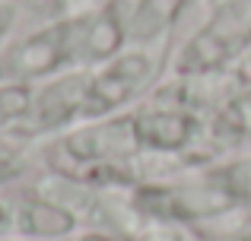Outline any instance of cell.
Returning <instances> with one entry per match:
<instances>
[{
  "label": "cell",
  "mask_w": 251,
  "mask_h": 241,
  "mask_svg": "<svg viewBox=\"0 0 251 241\" xmlns=\"http://www.w3.org/2000/svg\"><path fill=\"white\" fill-rule=\"evenodd\" d=\"M86 35V13L54 16L35 32L3 44L0 51V83H32L51 80L67 67H80Z\"/></svg>",
  "instance_id": "obj_1"
},
{
  "label": "cell",
  "mask_w": 251,
  "mask_h": 241,
  "mask_svg": "<svg viewBox=\"0 0 251 241\" xmlns=\"http://www.w3.org/2000/svg\"><path fill=\"white\" fill-rule=\"evenodd\" d=\"M251 48V0H223L210 19L184 42L175 70L181 76H210Z\"/></svg>",
  "instance_id": "obj_2"
},
{
  "label": "cell",
  "mask_w": 251,
  "mask_h": 241,
  "mask_svg": "<svg viewBox=\"0 0 251 241\" xmlns=\"http://www.w3.org/2000/svg\"><path fill=\"white\" fill-rule=\"evenodd\" d=\"M156 76V61L150 51L127 48L111 61L89 70V89H86L83 121H99L118 114L127 102H134Z\"/></svg>",
  "instance_id": "obj_3"
},
{
  "label": "cell",
  "mask_w": 251,
  "mask_h": 241,
  "mask_svg": "<svg viewBox=\"0 0 251 241\" xmlns=\"http://www.w3.org/2000/svg\"><path fill=\"white\" fill-rule=\"evenodd\" d=\"M61 149L67 153L70 162L83 168H102L115 172L127 159L140 153V136H137V121L130 114H111V118L86 121L83 127L70 130L61 140Z\"/></svg>",
  "instance_id": "obj_4"
},
{
  "label": "cell",
  "mask_w": 251,
  "mask_h": 241,
  "mask_svg": "<svg viewBox=\"0 0 251 241\" xmlns=\"http://www.w3.org/2000/svg\"><path fill=\"white\" fill-rule=\"evenodd\" d=\"M137 206L156 219L191 222V219H213L235 210V200L210 178L207 172L181 184H150L137 191Z\"/></svg>",
  "instance_id": "obj_5"
},
{
  "label": "cell",
  "mask_w": 251,
  "mask_h": 241,
  "mask_svg": "<svg viewBox=\"0 0 251 241\" xmlns=\"http://www.w3.org/2000/svg\"><path fill=\"white\" fill-rule=\"evenodd\" d=\"M86 89H89V70L51 76V83H45L32 95V108L23 118V130L25 133H51V130L70 127L74 121H80L86 108Z\"/></svg>",
  "instance_id": "obj_6"
},
{
  "label": "cell",
  "mask_w": 251,
  "mask_h": 241,
  "mask_svg": "<svg viewBox=\"0 0 251 241\" xmlns=\"http://www.w3.org/2000/svg\"><path fill=\"white\" fill-rule=\"evenodd\" d=\"M137 0H105L99 10L86 13V35L80 67H99L121 54L130 42V19H134Z\"/></svg>",
  "instance_id": "obj_7"
},
{
  "label": "cell",
  "mask_w": 251,
  "mask_h": 241,
  "mask_svg": "<svg viewBox=\"0 0 251 241\" xmlns=\"http://www.w3.org/2000/svg\"><path fill=\"white\" fill-rule=\"evenodd\" d=\"M134 121L140 146L153 153H181L197 140V130H201L194 114L178 105L143 108V111H134Z\"/></svg>",
  "instance_id": "obj_8"
},
{
  "label": "cell",
  "mask_w": 251,
  "mask_h": 241,
  "mask_svg": "<svg viewBox=\"0 0 251 241\" xmlns=\"http://www.w3.org/2000/svg\"><path fill=\"white\" fill-rule=\"evenodd\" d=\"M16 232L38 241H61L76 232V216L54 200L29 194L16 203Z\"/></svg>",
  "instance_id": "obj_9"
},
{
  "label": "cell",
  "mask_w": 251,
  "mask_h": 241,
  "mask_svg": "<svg viewBox=\"0 0 251 241\" xmlns=\"http://www.w3.org/2000/svg\"><path fill=\"white\" fill-rule=\"evenodd\" d=\"M188 3L191 0H137L134 19H130V42L150 44L156 38H162L181 19Z\"/></svg>",
  "instance_id": "obj_10"
},
{
  "label": "cell",
  "mask_w": 251,
  "mask_h": 241,
  "mask_svg": "<svg viewBox=\"0 0 251 241\" xmlns=\"http://www.w3.org/2000/svg\"><path fill=\"white\" fill-rule=\"evenodd\" d=\"M207 175L235 200V203H248L251 200V155L220 162V165L207 168Z\"/></svg>",
  "instance_id": "obj_11"
},
{
  "label": "cell",
  "mask_w": 251,
  "mask_h": 241,
  "mask_svg": "<svg viewBox=\"0 0 251 241\" xmlns=\"http://www.w3.org/2000/svg\"><path fill=\"white\" fill-rule=\"evenodd\" d=\"M32 95H35V89L25 83H0V130L23 124V118L32 108Z\"/></svg>",
  "instance_id": "obj_12"
},
{
  "label": "cell",
  "mask_w": 251,
  "mask_h": 241,
  "mask_svg": "<svg viewBox=\"0 0 251 241\" xmlns=\"http://www.w3.org/2000/svg\"><path fill=\"white\" fill-rule=\"evenodd\" d=\"M19 168H23V155H19V149L10 146V143H0V184L13 181L19 175Z\"/></svg>",
  "instance_id": "obj_13"
},
{
  "label": "cell",
  "mask_w": 251,
  "mask_h": 241,
  "mask_svg": "<svg viewBox=\"0 0 251 241\" xmlns=\"http://www.w3.org/2000/svg\"><path fill=\"white\" fill-rule=\"evenodd\" d=\"M232 121L239 124V127L251 130V89H248V95H245V99H239V102H235V108H232Z\"/></svg>",
  "instance_id": "obj_14"
},
{
  "label": "cell",
  "mask_w": 251,
  "mask_h": 241,
  "mask_svg": "<svg viewBox=\"0 0 251 241\" xmlns=\"http://www.w3.org/2000/svg\"><path fill=\"white\" fill-rule=\"evenodd\" d=\"M16 232V206H10L6 200H0V238Z\"/></svg>",
  "instance_id": "obj_15"
},
{
  "label": "cell",
  "mask_w": 251,
  "mask_h": 241,
  "mask_svg": "<svg viewBox=\"0 0 251 241\" xmlns=\"http://www.w3.org/2000/svg\"><path fill=\"white\" fill-rule=\"evenodd\" d=\"M13 19H16L13 6L0 3V51H3V42H6V35H10V29H13Z\"/></svg>",
  "instance_id": "obj_16"
},
{
  "label": "cell",
  "mask_w": 251,
  "mask_h": 241,
  "mask_svg": "<svg viewBox=\"0 0 251 241\" xmlns=\"http://www.w3.org/2000/svg\"><path fill=\"white\" fill-rule=\"evenodd\" d=\"M32 10L42 13V16H57V13L64 10V0H29Z\"/></svg>",
  "instance_id": "obj_17"
},
{
  "label": "cell",
  "mask_w": 251,
  "mask_h": 241,
  "mask_svg": "<svg viewBox=\"0 0 251 241\" xmlns=\"http://www.w3.org/2000/svg\"><path fill=\"white\" fill-rule=\"evenodd\" d=\"M150 241H188V238H181V235H169V232H159V235H153Z\"/></svg>",
  "instance_id": "obj_18"
},
{
  "label": "cell",
  "mask_w": 251,
  "mask_h": 241,
  "mask_svg": "<svg viewBox=\"0 0 251 241\" xmlns=\"http://www.w3.org/2000/svg\"><path fill=\"white\" fill-rule=\"evenodd\" d=\"M80 241H118V238H108V235H99V232H89V235H83Z\"/></svg>",
  "instance_id": "obj_19"
}]
</instances>
